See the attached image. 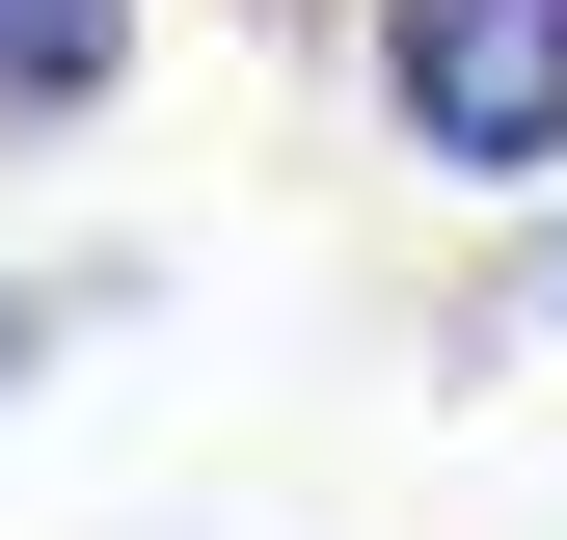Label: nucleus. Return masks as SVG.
I'll return each mask as SVG.
<instances>
[{
    "instance_id": "1",
    "label": "nucleus",
    "mask_w": 567,
    "mask_h": 540,
    "mask_svg": "<svg viewBox=\"0 0 567 540\" xmlns=\"http://www.w3.org/2000/svg\"><path fill=\"white\" fill-rule=\"evenodd\" d=\"M379 135L433 189H567V0H379Z\"/></svg>"
},
{
    "instance_id": "2",
    "label": "nucleus",
    "mask_w": 567,
    "mask_h": 540,
    "mask_svg": "<svg viewBox=\"0 0 567 540\" xmlns=\"http://www.w3.org/2000/svg\"><path fill=\"white\" fill-rule=\"evenodd\" d=\"M109 108H135V0H0V163L109 135Z\"/></svg>"
},
{
    "instance_id": "3",
    "label": "nucleus",
    "mask_w": 567,
    "mask_h": 540,
    "mask_svg": "<svg viewBox=\"0 0 567 540\" xmlns=\"http://www.w3.org/2000/svg\"><path fill=\"white\" fill-rule=\"evenodd\" d=\"M514 324H540V352H567V243H540V270H514Z\"/></svg>"
}]
</instances>
